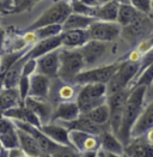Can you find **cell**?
I'll return each instance as SVG.
<instances>
[{"label": "cell", "instance_id": "obj_15", "mask_svg": "<svg viewBox=\"0 0 153 157\" xmlns=\"http://www.w3.org/2000/svg\"><path fill=\"white\" fill-rule=\"evenodd\" d=\"M0 143L7 150L19 149L17 127L11 119L5 118L2 114L0 115Z\"/></svg>", "mask_w": 153, "mask_h": 157}, {"label": "cell", "instance_id": "obj_26", "mask_svg": "<svg viewBox=\"0 0 153 157\" xmlns=\"http://www.w3.org/2000/svg\"><path fill=\"white\" fill-rule=\"evenodd\" d=\"M18 133V139H19V149L29 157H41L43 154L39 145L35 140L32 136H30L28 132L17 128Z\"/></svg>", "mask_w": 153, "mask_h": 157}, {"label": "cell", "instance_id": "obj_20", "mask_svg": "<svg viewBox=\"0 0 153 157\" xmlns=\"http://www.w3.org/2000/svg\"><path fill=\"white\" fill-rule=\"evenodd\" d=\"M41 130H42V132L46 136H48L54 143L62 145V146H71V147H73V145L71 143V139H69V130L66 128L62 125L50 122L48 125H43L41 127Z\"/></svg>", "mask_w": 153, "mask_h": 157}, {"label": "cell", "instance_id": "obj_39", "mask_svg": "<svg viewBox=\"0 0 153 157\" xmlns=\"http://www.w3.org/2000/svg\"><path fill=\"white\" fill-rule=\"evenodd\" d=\"M10 13H13L12 2L0 1V14H10Z\"/></svg>", "mask_w": 153, "mask_h": 157}, {"label": "cell", "instance_id": "obj_38", "mask_svg": "<svg viewBox=\"0 0 153 157\" xmlns=\"http://www.w3.org/2000/svg\"><path fill=\"white\" fill-rule=\"evenodd\" d=\"M80 152L71 146H61L51 157H80Z\"/></svg>", "mask_w": 153, "mask_h": 157}, {"label": "cell", "instance_id": "obj_6", "mask_svg": "<svg viewBox=\"0 0 153 157\" xmlns=\"http://www.w3.org/2000/svg\"><path fill=\"white\" fill-rule=\"evenodd\" d=\"M121 61H116L111 64H106L102 66H96L92 68L84 70L80 75L76 76L74 84L83 86L86 84H108L113 78L115 72L117 71Z\"/></svg>", "mask_w": 153, "mask_h": 157}, {"label": "cell", "instance_id": "obj_17", "mask_svg": "<svg viewBox=\"0 0 153 157\" xmlns=\"http://www.w3.org/2000/svg\"><path fill=\"white\" fill-rule=\"evenodd\" d=\"M51 79L47 76L34 73L30 77V88H29V97H35V98H42V100H48L49 98V92H50Z\"/></svg>", "mask_w": 153, "mask_h": 157}, {"label": "cell", "instance_id": "obj_27", "mask_svg": "<svg viewBox=\"0 0 153 157\" xmlns=\"http://www.w3.org/2000/svg\"><path fill=\"white\" fill-rule=\"evenodd\" d=\"M99 139H101V149H103L104 151L116 154L120 156L125 152V145L122 144V142L117 138V136H115L110 128L103 132L99 136Z\"/></svg>", "mask_w": 153, "mask_h": 157}, {"label": "cell", "instance_id": "obj_49", "mask_svg": "<svg viewBox=\"0 0 153 157\" xmlns=\"http://www.w3.org/2000/svg\"><path fill=\"white\" fill-rule=\"evenodd\" d=\"M0 17H1V14H0Z\"/></svg>", "mask_w": 153, "mask_h": 157}, {"label": "cell", "instance_id": "obj_1", "mask_svg": "<svg viewBox=\"0 0 153 157\" xmlns=\"http://www.w3.org/2000/svg\"><path fill=\"white\" fill-rule=\"evenodd\" d=\"M147 89L148 88L146 86H136L132 89L130 95L128 97L125 112H123L122 126L118 134V139L122 142V144L125 146L129 144L132 139V130L144 110V101H145Z\"/></svg>", "mask_w": 153, "mask_h": 157}, {"label": "cell", "instance_id": "obj_23", "mask_svg": "<svg viewBox=\"0 0 153 157\" xmlns=\"http://www.w3.org/2000/svg\"><path fill=\"white\" fill-rule=\"evenodd\" d=\"M62 47L68 49H79L90 41L88 30H67L62 31Z\"/></svg>", "mask_w": 153, "mask_h": 157}, {"label": "cell", "instance_id": "obj_19", "mask_svg": "<svg viewBox=\"0 0 153 157\" xmlns=\"http://www.w3.org/2000/svg\"><path fill=\"white\" fill-rule=\"evenodd\" d=\"M62 47V39L61 35L55 36V37H50V39L41 40L37 43L25 54L26 59H36L48 54L50 52H54L59 48Z\"/></svg>", "mask_w": 153, "mask_h": 157}, {"label": "cell", "instance_id": "obj_3", "mask_svg": "<svg viewBox=\"0 0 153 157\" xmlns=\"http://www.w3.org/2000/svg\"><path fill=\"white\" fill-rule=\"evenodd\" d=\"M72 13V0H56L32 24H30L26 30L35 31L43 26L56 24L62 25Z\"/></svg>", "mask_w": 153, "mask_h": 157}, {"label": "cell", "instance_id": "obj_21", "mask_svg": "<svg viewBox=\"0 0 153 157\" xmlns=\"http://www.w3.org/2000/svg\"><path fill=\"white\" fill-rule=\"evenodd\" d=\"M81 115L80 109L76 105V102H64L55 105L51 122H55L56 120L61 122H71L74 121Z\"/></svg>", "mask_w": 153, "mask_h": 157}, {"label": "cell", "instance_id": "obj_33", "mask_svg": "<svg viewBox=\"0 0 153 157\" xmlns=\"http://www.w3.org/2000/svg\"><path fill=\"white\" fill-rule=\"evenodd\" d=\"M62 31H64V29H62V25H60V24L43 26V28H39L37 30H35V33H36V35H37L38 41L59 36V35L62 34Z\"/></svg>", "mask_w": 153, "mask_h": 157}, {"label": "cell", "instance_id": "obj_40", "mask_svg": "<svg viewBox=\"0 0 153 157\" xmlns=\"http://www.w3.org/2000/svg\"><path fill=\"white\" fill-rule=\"evenodd\" d=\"M97 157H121V156L120 155H116V154L108 152V151H104L103 149H99L97 151Z\"/></svg>", "mask_w": 153, "mask_h": 157}, {"label": "cell", "instance_id": "obj_4", "mask_svg": "<svg viewBox=\"0 0 153 157\" xmlns=\"http://www.w3.org/2000/svg\"><path fill=\"white\" fill-rule=\"evenodd\" d=\"M108 101V90L105 84H86L80 86L76 105L81 114H88L95 108L106 103Z\"/></svg>", "mask_w": 153, "mask_h": 157}, {"label": "cell", "instance_id": "obj_42", "mask_svg": "<svg viewBox=\"0 0 153 157\" xmlns=\"http://www.w3.org/2000/svg\"><path fill=\"white\" fill-rule=\"evenodd\" d=\"M9 155H10V151H9L7 149L2 147V149L0 150V157H9Z\"/></svg>", "mask_w": 153, "mask_h": 157}, {"label": "cell", "instance_id": "obj_32", "mask_svg": "<svg viewBox=\"0 0 153 157\" xmlns=\"http://www.w3.org/2000/svg\"><path fill=\"white\" fill-rule=\"evenodd\" d=\"M86 115L90 120H92L93 122H96L99 126H109V121H110V109L108 103L99 105L97 108H95L93 110H91Z\"/></svg>", "mask_w": 153, "mask_h": 157}, {"label": "cell", "instance_id": "obj_12", "mask_svg": "<svg viewBox=\"0 0 153 157\" xmlns=\"http://www.w3.org/2000/svg\"><path fill=\"white\" fill-rule=\"evenodd\" d=\"M24 105L39 119L42 126L51 122L55 107L49 100H42V98H35V97L28 96L24 101Z\"/></svg>", "mask_w": 153, "mask_h": 157}, {"label": "cell", "instance_id": "obj_48", "mask_svg": "<svg viewBox=\"0 0 153 157\" xmlns=\"http://www.w3.org/2000/svg\"><path fill=\"white\" fill-rule=\"evenodd\" d=\"M152 89H153V84H152Z\"/></svg>", "mask_w": 153, "mask_h": 157}, {"label": "cell", "instance_id": "obj_37", "mask_svg": "<svg viewBox=\"0 0 153 157\" xmlns=\"http://www.w3.org/2000/svg\"><path fill=\"white\" fill-rule=\"evenodd\" d=\"M130 4L144 14H150L152 11V0H130Z\"/></svg>", "mask_w": 153, "mask_h": 157}, {"label": "cell", "instance_id": "obj_7", "mask_svg": "<svg viewBox=\"0 0 153 157\" xmlns=\"http://www.w3.org/2000/svg\"><path fill=\"white\" fill-rule=\"evenodd\" d=\"M132 89H126L123 91L116 92L113 95L108 96V101L106 103L109 105L110 109V121H109V126L110 130L113 131L115 136L120 134V130L122 126V120H123V112H125V107L127 103V100L130 95Z\"/></svg>", "mask_w": 153, "mask_h": 157}, {"label": "cell", "instance_id": "obj_45", "mask_svg": "<svg viewBox=\"0 0 153 157\" xmlns=\"http://www.w3.org/2000/svg\"><path fill=\"white\" fill-rule=\"evenodd\" d=\"M0 1H4V2H12V0H0Z\"/></svg>", "mask_w": 153, "mask_h": 157}, {"label": "cell", "instance_id": "obj_30", "mask_svg": "<svg viewBox=\"0 0 153 157\" xmlns=\"http://www.w3.org/2000/svg\"><path fill=\"white\" fill-rule=\"evenodd\" d=\"M95 21H96L95 17L72 13L62 24V29H64V31H67V30H88L89 26Z\"/></svg>", "mask_w": 153, "mask_h": 157}, {"label": "cell", "instance_id": "obj_14", "mask_svg": "<svg viewBox=\"0 0 153 157\" xmlns=\"http://www.w3.org/2000/svg\"><path fill=\"white\" fill-rule=\"evenodd\" d=\"M60 49L61 48L38 58L36 72L39 75L47 76L50 79L58 78L59 68H60Z\"/></svg>", "mask_w": 153, "mask_h": 157}, {"label": "cell", "instance_id": "obj_18", "mask_svg": "<svg viewBox=\"0 0 153 157\" xmlns=\"http://www.w3.org/2000/svg\"><path fill=\"white\" fill-rule=\"evenodd\" d=\"M125 154L126 157H153V143L145 136L132 138L125 146Z\"/></svg>", "mask_w": 153, "mask_h": 157}, {"label": "cell", "instance_id": "obj_22", "mask_svg": "<svg viewBox=\"0 0 153 157\" xmlns=\"http://www.w3.org/2000/svg\"><path fill=\"white\" fill-rule=\"evenodd\" d=\"M153 128V100L144 108L142 113L132 130V138L145 136Z\"/></svg>", "mask_w": 153, "mask_h": 157}, {"label": "cell", "instance_id": "obj_29", "mask_svg": "<svg viewBox=\"0 0 153 157\" xmlns=\"http://www.w3.org/2000/svg\"><path fill=\"white\" fill-rule=\"evenodd\" d=\"M120 2L117 0H111L104 5L97 6L95 11V18L103 22H117Z\"/></svg>", "mask_w": 153, "mask_h": 157}, {"label": "cell", "instance_id": "obj_9", "mask_svg": "<svg viewBox=\"0 0 153 157\" xmlns=\"http://www.w3.org/2000/svg\"><path fill=\"white\" fill-rule=\"evenodd\" d=\"M79 85L62 82L61 79H51L50 92H49V101L55 105L64 102H74L76 101V96L79 92Z\"/></svg>", "mask_w": 153, "mask_h": 157}, {"label": "cell", "instance_id": "obj_31", "mask_svg": "<svg viewBox=\"0 0 153 157\" xmlns=\"http://www.w3.org/2000/svg\"><path fill=\"white\" fill-rule=\"evenodd\" d=\"M144 13H141L139 10H136L132 4H121L118 10V17L117 23L122 28L133 24L136 19H139Z\"/></svg>", "mask_w": 153, "mask_h": 157}, {"label": "cell", "instance_id": "obj_10", "mask_svg": "<svg viewBox=\"0 0 153 157\" xmlns=\"http://www.w3.org/2000/svg\"><path fill=\"white\" fill-rule=\"evenodd\" d=\"M150 29H151V23H150V19L147 18V14H142L133 24L122 28L121 35L128 42L135 44L136 42L140 43L141 41L146 39V35L150 34Z\"/></svg>", "mask_w": 153, "mask_h": 157}, {"label": "cell", "instance_id": "obj_44", "mask_svg": "<svg viewBox=\"0 0 153 157\" xmlns=\"http://www.w3.org/2000/svg\"><path fill=\"white\" fill-rule=\"evenodd\" d=\"M120 4H130V0H117Z\"/></svg>", "mask_w": 153, "mask_h": 157}, {"label": "cell", "instance_id": "obj_43", "mask_svg": "<svg viewBox=\"0 0 153 157\" xmlns=\"http://www.w3.org/2000/svg\"><path fill=\"white\" fill-rule=\"evenodd\" d=\"M145 137L151 142V143H153V128L151 130V131H148L146 134H145Z\"/></svg>", "mask_w": 153, "mask_h": 157}, {"label": "cell", "instance_id": "obj_16", "mask_svg": "<svg viewBox=\"0 0 153 157\" xmlns=\"http://www.w3.org/2000/svg\"><path fill=\"white\" fill-rule=\"evenodd\" d=\"M61 125L65 126L66 128H68L69 131H80L93 134V136H101L103 132L108 128H110V126H99L96 122H93L92 120H90L86 115L81 114L79 118L71 121V122H61Z\"/></svg>", "mask_w": 153, "mask_h": 157}, {"label": "cell", "instance_id": "obj_8", "mask_svg": "<svg viewBox=\"0 0 153 157\" xmlns=\"http://www.w3.org/2000/svg\"><path fill=\"white\" fill-rule=\"evenodd\" d=\"M90 40L99 41V42H113L121 36L122 26L117 22H103V21H95L88 29Z\"/></svg>", "mask_w": 153, "mask_h": 157}, {"label": "cell", "instance_id": "obj_24", "mask_svg": "<svg viewBox=\"0 0 153 157\" xmlns=\"http://www.w3.org/2000/svg\"><path fill=\"white\" fill-rule=\"evenodd\" d=\"M2 115L5 118L11 119V120H17V121H23V122H28L30 125H34L36 127H42V124L39 121V119L29 109L26 108L25 105H19V107H16L12 109H9L6 112L2 113Z\"/></svg>", "mask_w": 153, "mask_h": 157}, {"label": "cell", "instance_id": "obj_25", "mask_svg": "<svg viewBox=\"0 0 153 157\" xmlns=\"http://www.w3.org/2000/svg\"><path fill=\"white\" fill-rule=\"evenodd\" d=\"M26 60L29 59H26V56L24 55L6 72V75L1 79L4 89H18L19 80L22 78V73H23V67L25 65Z\"/></svg>", "mask_w": 153, "mask_h": 157}, {"label": "cell", "instance_id": "obj_28", "mask_svg": "<svg viewBox=\"0 0 153 157\" xmlns=\"http://www.w3.org/2000/svg\"><path fill=\"white\" fill-rule=\"evenodd\" d=\"M23 101L21 98V94L18 89H0V113L12 109L16 107L23 105Z\"/></svg>", "mask_w": 153, "mask_h": 157}, {"label": "cell", "instance_id": "obj_46", "mask_svg": "<svg viewBox=\"0 0 153 157\" xmlns=\"http://www.w3.org/2000/svg\"><path fill=\"white\" fill-rule=\"evenodd\" d=\"M2 147H4V146H2V145H1V143H0V150H1Z\"/></svg>", "mask_w": 153, "mask_h": 157}, {"label": "cell", "instance_id": "obj_41", "mask_svg": "<svg viewBox=\"0 0 153 157\" xmlns=\"http://www.w3.org/2000/svg\"><path fill=\"white\" fill-rule=\"evenodd\" d=\"M5 39H6V31H5V29L2 26H0V51L4 48Z\"/></svg>", "mask_w": 153, "mask_h": 157}, {"label": "cell", "instance_id": "obj_2", "mask_svg": "<svg viewBox=\"0 0 153 157\" xmlns=\"http://www.w3.org/2000/svg\"><path fill=\"white\" fill-rule=\"evenodd\" d=\"M86 68L80 49H68L61 47L60 49V68L58 78L62 82L74 84L76 76Z\"/></svg>", "mask_w": 153, "mask_h": 157}, {"label": "cell", "instance_id": "obj_47", "mask_svg": "<svg viewBox=\"0 0 153 157\" xmlns=\"http://www.w3.org/2000/svg\"><path fill=\"white\" fill-rule=\"evenodd\" d=\"M152 10H153V0H152Z\"/></svg>", "mask_w": 153, "mask_h": 157}, {"label": "cell", "instance_id": "obj_34", "mask_svg": "<svg viewBox=\"0 0 153 157\" xmlns=\"http://www.w3.org/2000/svg\"><path fill=\"white\" fill-rule=\"evenodd\" d=\"M153 84V65L148 66L142 73L138 76V78L134 80V83L132 84L130 89H134L136 86H146L150 88Z\"/></svg>", "mask_w": 153, "mask_h": 157}, {"label": "cell", "instance_id": "obj_11", "mask_svg": "<svg viewBox=\"0 0 153 157\" xmlns=\"http://www.w3.org/2000/svg\"><path fill=\"white\" fill-rule=\"evenodd\" d=\"M69 139L73 147H76L80 154L98 151L101 149L99 136H93L80 131H69Z\"/></svg>", "mask_w": 153, "mask_h": 157}, {"label": "cell", "instance_id": "obj_13", "mask_svg": "<svg viewBox=\"0 0 153 157\" xmlns=\"http://www.w3.org/2000/svg\"><path fill=\"white\" fill-rule=\"evenodd\" d=\"M79 49L83 54L85 66L92 68V66L99 64L103 58L105 56V54L108 52V43L90 40L84 47Z\"/></svg>", "mask_w": 153, "mask_h": 157}, {"label": "cell", "instance_id": "obj_35", "mask_svg": "<svg viewBox=\"0 0 153 157\" xmlns=\"http://www.w3.org/2000/svg\"><path fill=\"white\" fill-rule=\"evenodd\" d=\"M95 11H96V7L88 6L86 4L81 2L80 0H72V12L73 13L95 17Z\"/></svg>", "mask_w": 153, "mask_h": 157}, {"label": "cell", "instance_id": "obj_36", "mask_svg": "<svg viewBox=\"0 0 153 157\" xmlns=\"http://www.w3.org/2000/svg\"><path fill=\"white\" fill-rule=\"evenodd\" d=\"M38 1H41V0H12L13 13H19L26 11V10H30Z\"/></svg>", "mask_w": 153, "mask_h": 157}, {"label": "cell", "instance_id": "obj_5", "mask_svg": "<svg viewBox=\"0 0 153 157\" xmlns=\"http://www.w3.org/2000/svg\"><path fill=\"white\" fill-rule=\"evenodd\" d=\"M139 70H140V63H134L127 59L125 61H121L113 78L106 84L108 96L116 92L123 91L126 89H130L133 82L139 75Z\"/></svg>", "mask_w": 153, "mask_h": 157}]
</instances>
